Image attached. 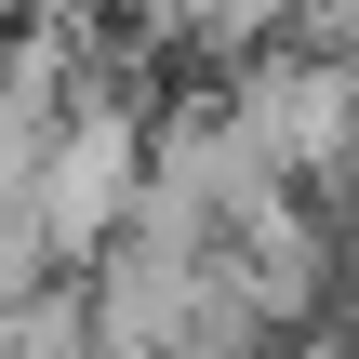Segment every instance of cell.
Segmentation results:
<instances>
[{"label": "cell", "instance_id": "obj_2", "mask_svg": "<svg viewBox=\"0 0 359 359\" xmlns=\"http://www.w3.org/2000/svg\"><path fill=\"white\" fill-rule=\"evenodd\" d=\"M226 120H240V133H253V147L293 173V187L346 173V160H359V53H293V40L240 53Z\"/></svg>", "mask_w": 359, "mask_h": 359}, {"label": "cell", "instance_id": "obj_3", "mask_svg": "<svg viewBox=\"0 0 359 359\" xmlns=\"http://www.w3.org/2000/svg\"><path fill=\"white\" fill-rule=\"evenodd\" d=\"M280 13H293V0H120V27H133L147 53H226V67L266 53Z\"/></svg>", "mask_w": 359, "mask_h": 359}, {"label": "cell", "instance_id": "obj_1", "mask_svg": "<svg viewBox=\"0 0 359 359\" xmlns=\"http://www.w3.org/2000/svg\"><path fill=\"white\" fill-rule=\"evenodd\" d=\"M147 107H133V80H107L93 53H80V80H67V107H53V133H40V160H27V213H40V240H53V266H80V253H107L120 226H133V187H147Z\"/></svg>", "mask_w": 359, "mask_h": 359}]
</instances>
